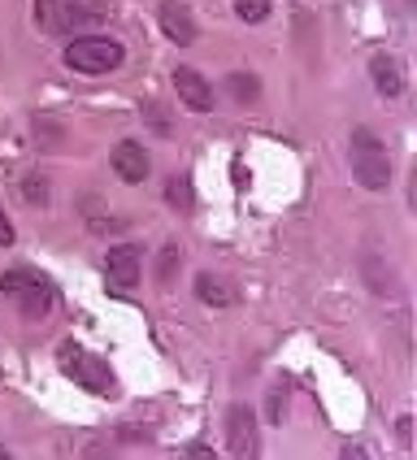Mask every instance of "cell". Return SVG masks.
I'll return each mask as SVG.
<instances>
[{
	"instance_id": "5bb4252c",
	"label": "cell",
	"mask_w": 417,
	"mask_h": 460,
	"mask_svg": "<svg viewBox=\"0 0 417 460\" xmlns=\"http://www.w3.org/2000/svg\"><path fill=\"white\" fill-rule=\"evenodd\" d=\"M235 18L248 26H257L270 18V0H235Z\"/></svg>"
},
{
	"instance_id": "8fae6325",
	"label": "cell",
	"mask_w": 417,
	"mask_h": 460,
	"mask_svg": "<svg viewBox=\"0 0 417 460\" xmlns=\"http://www.w3.org/2000/svg\"><path fill=\"white\" fill-rule=\"evenodd\" d=\"M369 78H374V92L387 96V101H395L404 92V70H400V61L391 52H374L369 57Z\"/></svg>"
},
{
	"instance_id": "4fadbf2b",
	"label": "cell",
	"mask_w": 417,
	"mask_h": 460,
	"mask_svg": "<svg viewBox=\"0 0 417 460\" xmlns=\"http://www.w3.org/2000/svg\"><path fill=\"white\" fill-rule=\"evenodd\" d=\"M226 87H231V96L239 104H248V101H257V96H261V78L257 75H244V70L226 78Z\"/></svg>"
},
{
	"instance_id": "30bf717a",
	"label": "cell",
	"mask_w": 417,
	"mask_h": 460,
	"mask_svg": "<svg viewBox=\"0 0 417 460\" xmlns=\"http://www.w3.org/2000/svg\"><path fill=\"white\" fill-rule=\"evenodd\" d=\"M109 161H113V174L122 182H144L153 174V161H148V153H144L135 139H122V144L109 153Z\"/></svg>"
},
{
	"instance_id": "8992f818",
	"label": "cell",
	"mask_w": 417,
	"mask_h": 460,
	"mask_svg": "<svg viewBox=\"0 0 417 460\" xmlns=\"http://www.w3.org/2000/svg\"><path fill=\"white\" fill-rule=\"evenodd\" d=\"M226 447H231V456L248 460L261 452L257 443V417H253V409L248 404H235L231 412H226Z\"/></svg>"
},
{
	"instance_id": "d6986e66",
	"label": "cell",
	"mask_w": 417,
	"mask_h": 460,
	"mask_svg": "<svg viewBox=\"0 0 417 460\" xmlns=\"http://www.w3.org/2000/svg\"><path fill=\"white\" fill-rule=\"evenodd\" d=\"M395 435H400L404 447H413V417H400V421H395Z\"/></svg>"
},
{
	"instance_id": "ffe728a7",
	"label": "cell",
	"mask_w": 417,
	"mask_h": 460,
	"mask_svg": "<svg viewBox=\"0 0 417 460\" xmlns=\"http://www.w3.org/2000/svg\"><path fill=\"white\" fill-rule=\"evenodd\" d=\"M13 239H18V230H13V222H9V217H4V208H0V243H4V248H9V243H13Z\"/></svg>"
},
{
	"instance_id": "5b68a950",
	"label": "cell",
	"mask_w": 417,
	"mask_h": 460,
	"mask_svg": "<svg viewBox=\"0 0 417 460\" xmlns=\"http://www.w3.org/2000/svg\"><path fill=\"white\" fill-rule=\"evenodd\" d=\"M61 374L78 383L83 391H92V395H104L113 378H109V365L101 357H92L87 348H78V343H61Z\"/></svg>"
},
{
	"instance_id": "6da1fadb",
	"label": "cell",
	"mask_w": 417,
	"mask_h": 460,
	"mask_svg": "<svg viewBox=\"0 0 417 460\" xmlns=\"http://www.w3.org/2000/svg\"><path fill=\"white\" fill-rule=\"evenodd\" d=\"M0 291H4V300H13L18 313H22L26 322H44L57 305V287H52L40 270H4L0 274Z\"/></svg>"
},
{
	"instance_id": "3957f363",
	"label": "cell",
	"mask_w": 417,
	"mask_h": 460,
	"mask_svg": "<svg viewBox=\"0 0 417 460\" xmlns=\"http://www.w3.org/2000/svg\"><path fill=\"white\" fill-rule=\"evenodd\" d=\"M348 156H352V179L361 182L365 191H387L391 187V153L369 127L352 130Z\"/></svg>"
},
{
	"instance_id": "2e32d148",
	"label": "cell",
	"mask_w": 417,
	"mask_h": 460,
	"mask_svg": "<svg viewBox=\"0 0 417 460\" xmlns=\"http://www.w3.org/2000/svg\"><path fill=\"white\" fill-rule=\"evenodd\" d=\"M165 200L187 213V208H191V179H170L165 182Z\"/></svg>"
},
{
	"instance_id": "7a4b0ae2",
	"label": "cell",
	"mask_w": 417,
	"mask_h": 460,
	"mask_svg": "<svg viewBox=\"0 0 417 460\" xmlns=\"http://www.w3.org/2000/svg\"><path fill=\"white\" fill-rule=\"evenodd\" d=\"M31 9L44 35H78L83 26L101 22L109 13L104 0H31Z\"/></svg>"
},
{
	"instance_id": "9c48e42d",
	"label": "cell",
	"mask_w": 417,
	"mask_h": 460,
	"mask_svg": "<svg viewBox=\"0 0 417 460\" xmlns=\"http://www.w3.org/2000/svg\"><path fill=\"white\" fill-rule=\"evenodd\" d=\"M156 22L170 35V44H179V49H187V44L196 40V18H191V9H187L182 0H161Z\"/></svg>"
},
{
	"instance_id": "7c38bea8",
	"label": "cell",
	"mask_w": 417,
	"mask_h": 460,
	"mask_svg": "<svg viewBox=\"0 0 417 460\" xmlns=\"http://www.w3.org/2000/svg\"><path fill=\"white\" fill-rule=\"evenodd\" d=\"M196 296H200V305H208V308L235 305V296L226 291V282H217L213 274H196Z\"/></svg>"
},
{
	"instance_id": "7402d4cb",
	"label": "cell",
	"mask_w": 417,
	"mask_h": 460,
	"mask_svg": "<svg viewBox=\"0 0 417 460\" xmlns=\"http://www.w3.org/2000/svg\"><path fill=\"white\" fill-rule=\"evenodd\" d=\"M0 460H9V447H0Z\"/></svg>"
},
{
	"instance_id": "ac0fdd59",
	"label": "cell",
	"mask_w": 417,
	"mask_h": 460,
	"mask_svg": "<svg viewBox=\"0 0 417 460\" xmlns=\"http://www.w3.org/2000/svg\"><path fill=\"white\" fill-rule=\"evenodd\" d=\"M287 412V386H274L270 391V421H283Z\"/></svg>"
},
{
	"instance_id": "e0dca14e",
	"label": "cell",
	"mask_w": 417,
	"mask_h": 460,
	"mask_svg": "<svg viewBox=\"0 0 417 460\" xmlns=\"http://www.w3.org/2000/svg\"><path fill=\"white\" fill-rule=\"evenodd\" d=\"M179 261H182V252L174 248V243H170V248L161 252V261H156V282H161V287L174 279V265H179Z\"/></svg>"
},
{
	"instance_id": "277c9868",
	"label": "cell",
	"mask_w": 417,
	"mask_h": 460,
	"mask_svg": "<svg viewBox=\"0 0 417 460\" xmlns=\"http://www.w3.org/2000/svg\"><path fill=\"white\" fill-rule=\"evenodd\" d=\"M127 61V49L109 35H75L66 49V66L75 75H109Z\"/></svg>"
},
{
	"instance_id": "44dd1931",
	"label": "cell",
	"mask_w": 417,
	"mask_h": 460,
	"mask_svg": "<svg viewBox=\"0 0 417 460\" xmlns=\"http://www.w3.org/2000/svg\"><path fill=\"white\" fill-rule=\"evenodd\" d=\"M187 456H213V447H205V443H191V447H187Z\"/></svg>"
},
{
	"instance_id": "52a82bcc",
	"label": "cell",
	"mask_w": 417,
	"mask_h": 460,
	"mask_svg": "<svg viewBox=\"0 0 417 460\" xmlns=\"http://www.w3.org/2000/svg\"><path fill=\"white\" fill-rule=\"evenodd\" d=\"M104 270H109V282L118 291H130L139 282V274H144V252L135 243H118V248H109V256H104Z\"/></svg>"
},
{
	"instance_id": "9a60e30c",
	"label": "cell",
	"mask_w": 417,
	"mask_h": 460,
	"mask_svg": "<svg viewBox=\"0 0 417 460\" xmlns=\"http://www.w3.org/2000/svg\"><path fill=\"white\" fill-rule=\"evenodd\" d=\"M22 200L26 205H49V179H44V174H26L22 179Z\"/></svg>"
},
{
	"instance_id": "ba28073f",
	"label": "cell",
	"mask_w": 417,
	"mask_h": 460,
	"mask_svg": "<svg viewBox=\"0 0 417 460\" xmlns=\"http://www.w3.org/2000/svg\"><path fill=\"white\" fill-rule=\"evenodd\" d=\"M170 83H174L179 101L187 104L191 113H208V109H213V87L205 83V75H200V70H191V66H179V70L170 75Z\"/></svg>"
}]
</instances>
